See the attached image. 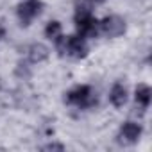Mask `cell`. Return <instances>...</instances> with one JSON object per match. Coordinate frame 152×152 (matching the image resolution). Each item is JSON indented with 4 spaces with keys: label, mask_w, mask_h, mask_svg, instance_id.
Wrapping results in <instances>:
<instances>
[{
    "label": "cell",
    "mask_w": 152,
    "mask_h": 152,
    "mask_svg": "<svg viewBox=\"0 0 152 152\" xmlns=\"http://www.w3.org/2000/svg\"><path fill=\"white\" fill-rule=\"evenodd\" d=\"M59 56H72L75 59H83L88 54V45L83 36H59L56 39Z\"/></svg>",
    "instance_id": "6da1fadb"
},
{
    "label": "cell",
    "mask_w": 152,
    "mask_h": 152,
    "mask_svg": "<svg viewBox=\"0 0 152 152\" xmlns=\"http://www.w3.org/2000/svg\"><path fill=\"white\" fill-rule=\"evenodd\" d=\"M66 102L77 107H91L97 104V97L93 95V90L90 86L83 84V86H75L66 93Z\"/></svg>",
    "instance_id": "7a4b0ae2"
},
{
    "label": "cell",
    "mask_w": 152,
    "mask_h": 152,
    "mask_svg": "<svg viewBox=\"0 0 152 152\" xmlns=\"http://www.w3.org/2000/svg\"><path fill=\"white\" fill-rule=\"evenodd\" d=\"M100 31L107 36V38H118L125 32V20L118 15H111L106 16L100 22Z\"/></svg>",
    "instance_id": "3957f363"
},
{
    "label": "cell",
    "mask_w": 152,
    "mask_h": 152,
    "mask_svg": "<svg viewBox=\"0 0 152 152\" xmlns=\"http://www.w3.org/2000/svg\"><path fill=\"white\" fill-rule=\"evenodd\" d=\"M41 9H43V4L39 2V0H25V2H22L18 6V11H16L22 25H29L31 20L39 16Z\"/></svg>",
    "instance_id": "277c9868"
},
{
    "label": "cell",
    "mask_w": 152,
    "mask_h": 152,
    "mask_svg": "<svg viewBox=\"0 0 152 152\" xmlns=\"http://www.w3.org/2000/svg\"><path fill=\"white\" fill-rule=\"evenodd\" d=\"M75 27H77V32L79 36L83 38H95L99 29H100V22H97L91 15L86 16V18H81V20H75Z\"/></svg>",
    "instance_id": "5b68a950"
},
{
    "label": "cell",
    "mask_w": 152,
    "mask_h": 152,
    "mask_svg": "<svg viewBox=\"0 0 152 152\" xmlns=\"http://www.w3.org/2000/svg\"><path fill=\"white\" fill-rule=\"evenodd\" d=\"M141 136V125L136 122H125L120 127V138L125 143H136Z\"/></svg>",
    "instance_id": "8992f818"
},
{
    "label": "cell",
    "mask_w": 152,
    "mask_h": 152,
    "mask_svg": "<svg viewBox=\"0 0 152 152\" xmlns=\"http://www.w3.org/2000/svg\"><path fill=\"white\" fill-rule=\"evenodd\" d=\"M109 100H111V104H113L115 107L125 106V102H127V88H125L122 83L113 84V88H111V91H109Z\"/></svg>",
    "instance_id": "52a82bcc"
},
{
    "label": "cell",
    "mask_w": 152,
    "mask_h": 152,
    "mask_svg": "<svg viewBox=\"0 0 152 152\" xmlns=\"http://www.w3.org/2000/svg\"><path fill=\"white\" fill-rule=\"evenodd\" d=\"M48 54H50L48 48L45 45H41V43H34V45L29 47V59H31V63H41V61H45L48 57Z\"/></svg>",
    "instance_id": "ba28073f"
},
{
    "label": "cell",
    "mask_w": 152,
    "mask_h": 152,
    "mask_svg": "<svg viewBox=\"0 0 152 152\" xmlns=\"http://www.w3.org/2000/svg\"><path fill=\"white\" fill-rule=\"evenodd\" d=\"M150 95H152V91H150V88L147 86V84H140L138 88H136V102L140 104V106H143V107H148V104H150Z\"/></svg>",
    "instance_id": "9c48e42d"
},
{
    "label": "cell",
    "mask_w": 152,
    "mask_h": 152,
    "mask_svg": "<svg viewBox=\"0 0 152 152\" xmlns=\"http://www.w3.org/2000/svg\"><path fill=\"white\" fill-rule=\"evenodd\" d=\"M91 15V0H77L75 2V20H81Z\"/></svg>",
    "instance_id": "30bf717a"
},
{
    "label": "cell",
    "mask_w": 152,
    "mask_h": 152,
    "mask_svg": "<svg viewBox=\"0 0 152 152\" xmlns=\"http://www.w3.org/2000/svg\"><path fill=\"white\" fill-rule=\"evenodd\" d=\"M45 36L48 38V39H57L59 36H61V23L59 22H48V25H47V29H45Z\"/></svg>",
    "instance_id": "8fae6325"
},
{
    "label": "cell",
    "mask_w": 152,
    "mask_h": 152,
    "mask_svg": "<svg viewBox=\"0 0 152 152\" xmlns=\"http://www.w3.org/2000/svg\"><path fill=\"white\" fill-rule=\"evenodd\" d=\"M43 150H64L63 145H57V143H50L47 147H43Z\"/></svg>",
    "instance_id": "7c38bea8"
},
{
    "label": "cell",
    "mask_w": 152,
    "mask_h": 152,
    "mask_svg": "<svg viewBox=\"0 0 152 152\" xmlns=\"http://www.w3.org/2000/svg\"><path fill=\"white\" fill-rule=\"evenodd\" d=\"M2 36H4V29H2V27H0V38H2Z\"/></svg>",
    "instance_id": "4fadbf2b"
},
{
    "label": "cell",
    "mask_w": 152,
    "mask_h": 152,
    "mask_svg": "<svg viewBox=\"0 0 152 152\" xmlns=\"http://www.w3.org/2000/svg\"><path fill=\"white\" fill-rule=\"evenodd\" d=\"M95 2H102V0H95Z\"/></svg>",
    "instance_id": "5bb4252c"
}]
</instances>
